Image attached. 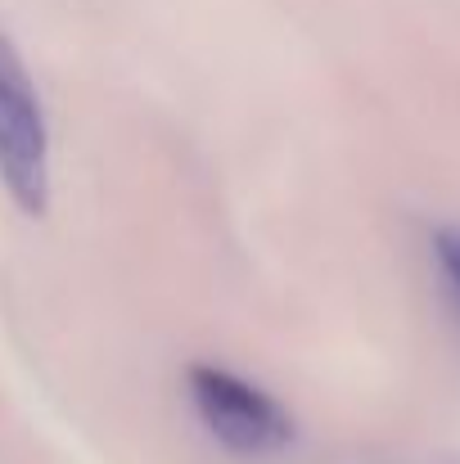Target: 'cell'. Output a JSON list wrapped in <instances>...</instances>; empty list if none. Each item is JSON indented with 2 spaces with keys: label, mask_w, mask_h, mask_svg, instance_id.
Returning <instances> with one entry per match:
<instances>
[{
  "label": "cell",
  "mask_w": 460,
  "mask_h": 464,
  "mask_svg": "<svg viewBox=\"0 0 460 464\" xmlns=\"http://www.w3.org/2000/svg\"><path fill=\"white\" fill-rule=\"evenodd\" d=\"M443 262H447L452 280L460 285V235H447V239H443Z\"/></svg>",
  "instance_id": "3957f363"
},
{
  "label": "cell",
  "mask_w": 460,
  "mask_h": 464,
  "mask_svg": "<svg viewBox=\"0 0 460 464\" xmlns=\"http://www.w3.org/2000/svg\"><path fill=\"white\" fill-rule=\"evenodd\" d=\"M185 388H190V401H194L199 420L208 424V433L217 442H226L230 451L262 456V451H280L294 438L285 406L221 365H190Z\"/></svg>",
  "instance_id": "7a4b0ae2"
},
{
  "label": "cell",
  "mask_w": 460,
  "mask_h": 464,
  "mask_svg": "<svg viewBox=\"0 0 460 464\" xmlns=\"http://www.w3.org/2000/svg\"><path fill=\"white\" fill-rule=\"evenodd\" d=\"M0 185L27 212L41 217L50 208V131L36 82L0 32Z\"/></svg>",
  "instance_id": "6da1fadb"
}]
</instances>
